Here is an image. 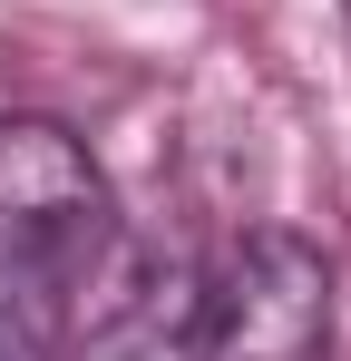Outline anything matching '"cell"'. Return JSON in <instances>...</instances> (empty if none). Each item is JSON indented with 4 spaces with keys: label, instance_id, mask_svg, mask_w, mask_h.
Returning a JSON list of instances; mask_svg holds the SVG:
<instances>
[{
    "label": "cell",
    "instance_id": "obj_2",
    "mask_svg": "<svg viewBox=\"0 0 351 361\" xmlns=\"http://www.w3.org/2000/svg\"><path fill=\"white\" fill-rule=\"evenodd\" d=\"M205 361H332V264L302 235H244L205 274Z\"/></svg>",
    "mask_w": 351,
    "mask_h": 361
},
{
    "label": "cell",
    "instance_id": "obj_4",
    "mask_svg": "<svg viewBox=\"0 0 351 361\" xmlns=\"http://www.w3.org/2000/svg\"><path fill=\"white\" fill-rule=\"evenodd\" d=\"M0 361H49V312L10 283V264H0Z\"/></svg>",
    "mask_w": 351,
    "mask_h": 361
},
{
    "label": "cell",
    "instance_id": "obj_3",
    "mask_svg": "<svg viewBox=\"0 0 351 361\" xmlns=\"http://www.w3.org/2000/svg\"><path fill=\"white\" fill-rule=\"evenodd\" d=\"M49 361H205V274L147 254L117 283H88V312Z\"/></svg>",
    "mask_w": 351,
    "mask_h": 361
},
{
    "label": "cell",
    "instance_id": "obj_1",
    "mask_svg": "<svg viewBox=\"0 0 351 361\" xmlns=\"http://www.w3.org/2000/svg\"><path fill=\"white\" fill-rule=\"evenodd\" d=\"M108 176L58 118H0V264L10 283L58 322V302L108 274Z\"/></svg>",
    "mask_w": 351,
    "mask_h": 361
}]
</instances>
